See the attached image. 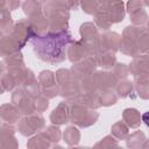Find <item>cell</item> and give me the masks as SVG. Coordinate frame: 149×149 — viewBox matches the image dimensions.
Masks as SVG:
<instances>
[{"label": "cell", "instance_id": "cell-1", "mask_svg": "<svg viewBox=\"0 0 149 149\" xmlns=\"http://www.w3.org/2000/svg\"><path fill=\"white\" fill-rule=\"evenodd\" d=\"M33 37L34 38H31V43L38 58L51 63L64 61V49L71 41L70 33L65 30L62 33H50L45 36L35 35Z\"/></svg>", "mask_w": 149, "mask_h": 149}, {"label": "cell", "instance_id": "cell-2", "mask_svg": "<svg viewBox=\"0 0 149 149\" xmlns=\"http://www.w3.org/2000/svg\"><path fill=\"white\" fill-rule=\"evenodd\" d=\"M43 121H44L43 118L40 115H31L29 118H24L20 122L19 130L21 132V134L26 136L31 135L34 132H36V129L43 126Z\"/></svg>", "mask_w": 149, "mask_h": 149}, {"label": "cell", "instance_id": "cell-3", "mask_svg": "<svg viewBox=\"0 0 149 149\" xmlns=\"http://www.w3.org/2000/svg\"><path fill=\"white\" fill-rule=\"evenodd\" d=\"M68 115H69V107L65 102H62L58 105L57 108H55L50 115V119L52 121V123H57V125H62L68 122Z\"/></svg>", "mask_w": 149, "mask_h": 149}, {"label": "cell", "instance_id": "cell-4", "mask_svg": "<svg viewBox=\"0 0 149 149\" xmlns=\"http://www.w3.org/2000/svg\"><path fill=\"white\" fill-rule=\"evenodd\" d=\"M0 114L9 123L15 122L19 119V116H20V112L15 107H13L10 105H3V106H1L0 107Z\"/></svg>", "mask_w": 149, "mask_h": 149}, {"label": "cell", "instance_id": "cell-5", "mask_svg": "<svg viewBox=\"0 0 149 149\" xmlns=\"http://www.w3.org/2000/svg\"><path fill=\"white\" fill-rule=\"evenodd\" d=\"M23 9H24V13L30 16V20L35 19L37 16H41V7H40L38 2H36V1L27 0L23 3Z\"/></svg>", "mask_w": 149, "mask_h": 149}, {"label": "cell", "instance_id": "cell-6", "mask_svg": "<svg viewBox=\"0 0 149 149\" xmlns=\"http://www.w3.org/2000/svg\"><path fill=\"white\" fill-rule=\"evenodd\" d=\"M80 34L83 36V40L84 41H88V40H93L95 34H97V28L93 26V23H85L81 26L80 28Z\"/></svg>", "mask_w": 149, "mask_h": 149}, {"label": "cell", "instance_id": "cell-7", "mask_svg": "<svg viewBox=\"0 0 149 149\" xmlns=\"http://www.w3.org/2000/svg\"><path fill=\"white\" fill-rule=\"evenodd\" d=\"M64 141H66L69 144H77L79 141V132L74 127L66 128L64 133Z\"/></svg>", "mask_w": 149, "mask_h": 149}, {"label": "cell", "instance_id": "cell-8", "mask_svg": "<svg viewBox=\"0 0 149 149\" xmlns=\"http://www.w3.org/2000/svg\"><path fill=\"white\" fill-rule=\"evenodd\" d=\"M83 10H85L87 14L97 13L98 10V1L97 0H81Z\"/></svg>", "mask_w": 149, "mask_h": 149}, {"label": "cell", "instance_id": "cell-9", "mask_svg": "<svg viewBox=\"0 0 149 149\" xmlns=\"http://www.w3.org/2000/svg\"><path fill=\"white\" fill-rule=\"evenodd\" d=\"M114 62H115V57H114V55H111L109 52L108 54H102V55L99 56V64L104 68L113 66Z\"/></svg>", "mask_w": 149, "mask_h": 149}, {"label": "cell", "instance_id": "cell-10", "mask_svg": "<svg viewBox=\"0 0 149 149\" xmlns=\"http://www.w3.org/2000/svg\"><path fill=\"white\" fill-rule=\"evenodd\" d=\"M116 101V97L111 92H104L101 95V104L102 105H111Z\"/></svg>", "mask_w": 149, "mask_h": 149}, {"label": "cell", "instance_id": "cell-11", "mask_svg": "<svg viewBox=\"0 0 149 149\" xmlns=\"http://www.w3.org/2000/svg\"><path fill=\"white\" fill-rule=\"evenodd\" d=\"M38 100V104L36 102L34 106H35V108H37L38 111H44L47 107H48V99H45V98H43V97H41V98H38L37 99Z\"/></svg>", "mask_w": 149, "mask_h": 149}, {"label": "cell", "instance_id": "cell-12", "mask_svg": "<svg viewBox=\"0 0 149 149\" xmlns=\"http://www.w3.org/2000/svg\"><path fill=\"white\" fill-rule=\"evenodd\" d=\"M1 70H2V64L0 63V73H1Z\"/></svg>", "mask_w": 149, "mask_h": 149}]
</instances>
